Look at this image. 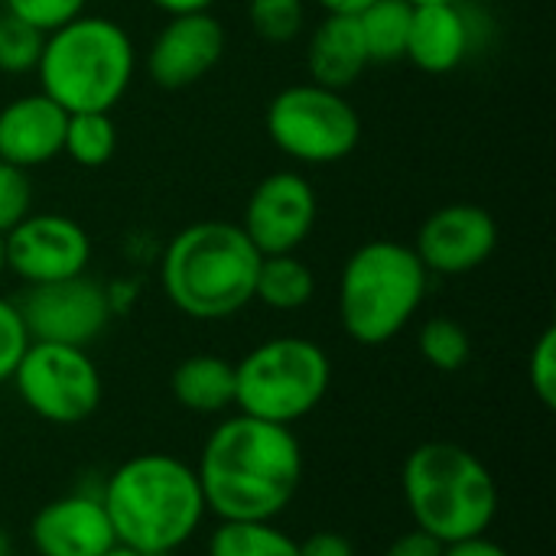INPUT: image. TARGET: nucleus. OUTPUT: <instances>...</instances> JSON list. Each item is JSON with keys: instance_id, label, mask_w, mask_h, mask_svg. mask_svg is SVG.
I'll return each instance as SVG.
<instances>
[{"instance_id": "1", "label": "nucleus", "mask_w": 556, "mask_h": 556, "mask_svg": "<svg viewBox=\"0 0 556 556\" xmlns=\"http://www.w3.org/2000/svg\"><path fill=\"white\" fill-rule=\"evenodd\" d=\"M195 476L222 521H274L300 492L303 450L290 427L238 414L212 430Z\"/></svg>"}, {"instance_id": "2", "label": "nucleus", "mask_w": 556, "mask_h": 556, "mask_svg": "<svg viewBox=\"0 0 556 556\" xmlns=\"http://www.w3.org/2000/svg\"><path fill=\"white\" fill-rule=\"evenodd\" d=\"M101 505L117 544L160 556L179 551L208 515L195 469L163 453H143L117 466Z\"/></svg>"}, {"instance_id": "3", "label": "nucleus", "mask_w": 556, "mask_h": 556, "mask_svg": "<svg viewBox=\"0 0 556 556\" xmlns=\"http://www.w3.org/2000/svg\"><path fill=\"white\" fill-rule=\"evenodd\" d=\"M261 251L235 222H195L173 235L160 261L166 300L189 319L215 323L254 300Z\"/></svg>"}, {"instance_id": "4", "label": "nucleus", "mask_w": 556, "mask_h": 556, "mask_svg": "<svg viewBox=\"0 0 556 556\" xmlns=\"http://www.w3.org/2000/svg\"><path fill=\"white\" fill-rule=\"evenodd\" d=\"M137 72V49L130 33L98 13H81L72 23L46 33L36 65L39 91H46L68 114L114 111Z\"/></svg>"}, {"instance_id": "5", "label": "nucleus", "mask_w": 556, "mask_h": 556, "mask_svg": "<svg viewBox=\"0 0 556 556\" xmlns=\"http://www.w3.org/2000/svg\"><path fill=\"white\" fill-rule=\"evenodd\" d=\"M417 531L440 544L482 538L498 515V485L485 463L456 443L417 446L401 472Z\"/></svg>"}, {"instance_id": "6", "label": "nucleus", "mask_w": 556, "mask_h": 556, "mask_svg": "<svg viewBox=\"0 0 556 556\" xmlns=\"http://www.w3.org/2000/svg\"><path fill=\"white\" fill-rule=\"evenodd\" d=\"M430 274L410 244L375 238L355 248L339 274V323L358 345L401 336L427 300Z\"/></svg>"}, {"instance_id": "7", "label": "nucleus", "mask_w": 556, "mask_h": 556, "mask_svg": "<svg viewBox=\"0 0 556 556\" xmlns=\"http://www.w3.org/2000/svg\"><path fill=\"white\" fill-rule=\"evenodd\" d=\"M332 384V362L313 339L277 336L254 345L235 365V407L290 427L313 414Z\"/></svg>"}, {"instance_id": "8", "label": "nucleus", "mask_w": 556, "mask_h": 556, "mask_svg": "<svg viewBox=\"0 0 556 556\" xmlns=\"http://www.w3.org/2000/svg\"><path fill=\"white\" fill-rule=\"evenodd\" d=\"M270 143L306 166H332L355 153L362 140V117L345 91L316 81L280 88L264 114Z\"/></svg>"}, {"instance_id": "9", "label": "nucleus", "mask_w": 556, "mask_h": 556, "mask_svg": "<svg viewBox=\"0 0 556 556\" xmlns=\"http://www.w3.org/2000/svg\"><path fill=\"white\" fill-rule=\"evenodd\" d=\"M10 381L36 417L59 427L88 420L101 404V371L78 345L29 342Z\"/></svg>"}, {"instance_id": "10", "label": "nucleus", "mask_w": 556, "mask_h": 556, "mask_svg": "<svg viewBox=\"0 0 556 556\" xmlns=\"http://www.w3.org/2000/svg\"><path fill=\"white\" fill-rule=\"evenodd\" d=\"M29 342H55L88 349L108 326L114 303L111 293L91 277H68L29 287L16 303Z\"/></svg>"}, {"instance_id": "11", "label": "nucleus", "mask_w": 556, "mask_h": 556, "mask_svg": "<svg viewBox=\"0 0 556 556\" xmlns=\"http://www.w3.org/2000/svg\"><path fill=\"white\" fill-rule=\"evenodd\" d=\"M319 218V199L313 182L296 169L267 173L248 195L241 212V231L261 251L270 254H296L306 244Z\"/></svg>"}, {"instance_id": "12", "label": "nucleus", "mask_w": 556, "mask_h": 556, "mask_svg": "<svg viewBox=\"0 0 556 556\" xmlns=\"http://www.w3.org/2000/svg\"><path fill=\"white\" fill-rule=\"evenodd\" d=\"M3 261L29 287L81 277L91 261V238L68 215L29 212L3 235Z\"/></svg>"}, {"instance_id": "13", "label": "nucleus", "mask_w": 556, "mask_h": 556, "mask_svg": "<svg viewBox=\"0 0 556 556\" xmlns=\"http://www.w3.org/2000/svg\"><path fill=\"white\" fill-rule=\"evenodd\" d=\"M410 248L417 251L427 274H472L495 254L498 222L476 202H450L424 218Z\"/></svg>"}, {"instance_id": "14", "label": "nucleus", "mask_w": 556, "mask_h": 556, "mask_svg": "<svg viewBox=\"0 0 556 556\" xmlns=\"http://www.w3.org/2000/svg\"><path fill=\"white\" fill-rule=\"evenodd\" d=\"M225 55V26L212 10L169 16L147 49V75L156 88L182 91L202 81Z\"/></svg>"}, {"instance_id": "15", "label": "nucleus", "mask_w": 556, "mask_h": 556, "mask_svg": "<svg viewBox=\"0 0 556 556\" xmlns=\"http://www.w3.org/2000/svg\"><path fill=\"white\" fill-rule=\"evenodd\" d=\"M29 541L39 556H101L117 544L101 498L91 495H62L42 505L29 525Z\"/></svg>"}, {"instance_id": "16", "label": "nucleus", "mask_w": 556, "mask_h": 556, "mask_svg": "<svg viewBox=\"0 0 556 556\" xmlns=\"http://www.w3.org/2000/svg\"><path fill=\"white\" fill-rule=\"evenodd\" d=\"M68 111L46 91H29L0 108V160L36 169L62 156Z\"/></svg>"}, {"instance_id": "17", "label": "nucleus", "mask_w": 556, "mask_h": 556, "mask_svg": "<svg viewBox=\"0 0 556 556\" xmlns=\"http://www.w3.org/2000/svg\"><path fill=\"white\" fill-rule=\"evenodd\" d=\"M472 42L476 33L463 3H427L414 7L404 59H410L427 75H446L466 62Z\"/></svg>"}, {"instance_id": "18", "label": "nucleus", "mask_w": 556, "mask_h": 556, "mask_svg": "<svg viewBox=\"0 0 556 556\" xmlns=\"http://www.w3.org/2000/svg\"><path fill=\"white\" fill-rule=\"evenodd\" d=\"M368 65L371 59L362 39L358 20L352 13H326L306 42L309 81L332 88V91H345L365 75Z\"/></svg>"}, {"instance_id": "19", "label": "nucleus", "mask_w": 556, "mask_h": 556, "mask_svg": "<svg viewBox=\"0 0 556 556\" xmlns=\"http://www.w3.org/2000/svg\"><path fill=\"white\" fill-rule=\"evenodd\" d=\"M173 397L192 414H222L235 407V365L218 355H192L173 371Z\"/></svg>"}, {"instance_id": "20", "label": "nucleus", "mask_w": 556, "mask_h": 556, "mask_svg": "<svg viewBox=\"0 0 556 556\" xmlns=\"http://www.w3.org/2000/svg\"><path fill=\"white\" fill-rule=\"evenodd\" d=\"M313 293H316V277L296 254L261 257L254 300H261L264 306L277 313H293V309H303L313 300Z\"/></svg>"}, {"instance_id": "21", "label": "nucleus", "mask_w": 556, "mask_h": 556, "mask_svg": "<svg viewBox=\"0 0 556 556\" xmlns=\"http://www.w3.org/2000/svg\"><path fill=\"white\" fill-rule=\"evenodd\" d=\"M368 59L378 65L401 62L407 52V36H410V20H414V3L407 0H375L362 13H355Z\"/></svg>"}, {"instance_id": "22", "label": "nucleus", "mask_w": 556, "mask_h": 556, "mask_svg": "<svg viewBox=\"0 0 556 556\" xmlns=\"http://www.w3.org/2000/svg\"><path fill=\"white\" fill-rule=\"evenodd\" d=\"M117 150V124L111 111H78L68 114L62 153L85 169L108 166Z\"/></svg>"}, {"instance_id": "23", "label": "nucleus", "mask_w": 556, "mask_h": 556, "mask_svg": "<svg viewBox=\"0 0 556 556\" xmlns=\"http://www.w3.org/2000/svg\"><path fill=\"white\" fill-rule=\"evenodd\" d=\"M208 556H300V547L270 521H222Z\"/></svg>"}, {"instance_id": "24", "label": "nucleus", "mask_w": 556, "mask_h": 556, "mask_svg": "<svg viewBox=\"0 0 556 556\" xmlns=\"http://www.w3.org/2000/svg\"><path fill=\"white\" fill-rule=\"evenodd\" d=\"M417 349L424 355V362L437 371H459L469 365L472 358V339L469 332L463 329V323L450 319V316H433L420 326V336H417Z\"/></svg>"}, {"instance_id": "25", "label": "nucleus", "mask_w": 556, "mask_h": 556, "mask_svg": "<svg viewBox=\"0 0 556 556\" xmlns=\"http://www.w3.org/2000/svg\"><path fill=\"white\" fill-rule=\"evenodd\" d=\"M46 33L23 23L20 16L0 10V72L3 75H29L39 65Z\"/></svg>"}, {"instance_id": "26", "label": "nucleus", "mask_w": 556, "mask_h": 556, "mask_svg": "<svg viewBox=\"0 0 556 556\" xmlns=\"http://www.w3.org/2000/svg\"><path fill=\"white\" fill-rule=\"evenodd\" d=\"M248 23L264 42L283 46L303 33L306 7L303 0H248Z\"/></svg>"}, {"instance_id": "27", "label": "nucleus", "mask_w": 556, "mask_h": 556, "mask_svg": "<svg viewBox=\"0 0 556 556\" xmlns=\"http://www.w3.org/2000/svg\"><path fill=\"white\" fill-rule=\"evenodd\" d=\"M33 205H36V189L29 169L0 160V235L16 228L29 212H36Z\"/></svg>"}, {"instance_id": "28", "label": "nucleus", "mask_w": 556, "mask_h": 556, "mask_svg": "<svg viewBox=\"0 0 556 556\" xmlns=\"http://www.w3.org/2000/svg\"><path fill=\"white\" fill-rule=\"evenodd\" d=\"M88 0H0V10L20 16L23 23L36 26L39 33H52L75 16H81Z\"/></svg>"}, {"instance_id": "29", "label": "nucleus", "mask_w": 556, "mask_h": 556, "mask_svg": "<svg viewBox=\"0 0 556 556\" xmlns=\"http://www.w3.org/2000/svg\"><path fill=\"white\" fill-rule=\"evenodd\" d=\"M528 378H531V391L534 397L554 410L556 407V329L547 326L541 332V339L534 342L531 349V358H528Z\"/></svg>"}, {"instance_id": "30", "label": "nucleus", "mask_w": 556, "mask_h": 556, "mask_svg": "<svg viewBox=\"0 0 556 556\" xmlns=\"http://www.w3.org/2000/svg\"><path fill=\"white\" fill-rule=\"evenodd\" d=\"M26 345H29V336H26L16 303L0 296V384L13 378V368L20 355L26 352Z\"/></svg>"}, {"instance_id": "31", "label": "nucleus", "mask_w": 556, "mask_h": 556, "mask_svg": "<svg viewBox=\"0 0 556 556\" xmlns=\"http://www.w3.org/2000/svg\"><path fill=\"white\" fill-rule=\"evenodd\" d=\"M300 547V556H355V547L339 531H316Z\"/></svg>"}, {"instance_id": "32", "label": "nucleus", "mask_w": 556, "mask_h": 556, "mask_svg": "<svg viewBox=\"0 0 556 556\" xmlns=\"http://www.w3.org/2000/svg\"><path fill=\"white\" fill-rule=\"evenodd\" d=\"M443 547L446 544H440L437 538H430V534H424V531H410V534H401L391 547H388V554L384 556H443Z\"/></svg>"}, {"instance_id": "33", "label": "nucleus", "mask_w": 556, "mask_h": 556, "mask_svg": "<svg viewBox=\"0 0 556 556\" xmlns=\"http://www.w3.org/2000/svg\"><path fill=\"white\" fill-rule=\"evenodd\" d=\"M443 556H511L505 547L485 541V538H469V541H456V544H446Z\"/></svg>"}, {"instance_id": "34", "label": "nucleus", "mask_w": 556, "mask_h": 556, "mask_svg": "<svg viewBox=\"0 0 556 556\" xmlns=\"http://www.w3.org/2000/svg\"><path fill=\"white\" fill-rule=\"evenodd\" d=\"M160 13L166 16H182V13H202V10H212L215 0H150Z\"/></svg>"}, {"instance_id": "35", "label": "nucleus", "mask_w": 556, "mask_h": 556, "mask_svg": "<svg viewBox=\"0 0 556 556\" xmlns=\"http://www.w3.org/2000/svg\"><path fill=\"white\" fill-rule=\"evenodd\" d=\"M326 13H362L368 3H375V0H316Z\"/></svg>"}, {"instance_id": "36", "label": "nucleus", "mask_w": 556, "mask_h": 556, "mask_svg": "<svg viewBox=\"0 0 556 556\" xmlns=\"http://www.w3.org/2000/svg\"><path fill=\"white\" fill-rule=\"evenodd\" d=\"M101 556H160V554H140V551H130V547H124V544H114L111 551H104Z\"/></svg>"}, {"instance_id": "37", "label": "nucleus", "mask_w": 556, "mask_h": 556, "mask_svg": "<svg viewBox=\"0 0 556 556\" xmlns=\"http://www.w3.org/2000/svg\"><path fill=\"white\" fill-rule=\"evenodd\" d=\"M414 7H427V3H463V0H407Z\"/></svg>"}, {"instance_id": "38", "label": "nucleus", "mask_w": 556, "mask_h": 556, "mask_svg": "<svg viewBox=\"0 0 556 556\" xmlns=\"http://www.w3.org/2000/svg\"><path fill=\"white\" fill-rule=\"evenodd\" d=\"M7 274V261H3V235H0V277Z\"/></svg>"}, {"instance_id": "39", "label": "nucleus", "mask_w": 556, "mask_h": 556, "mask_svg": "<svg viewBox=\"0 0 556 556\" xmlns=\"http://www.w3.org/2000/svg\"><path fill=\"white\" fill-rule=\"evenodd\" d=\"M0 556H16V554H10V551L3 547V541H0Z\"/></svg>"}]
</instances>
